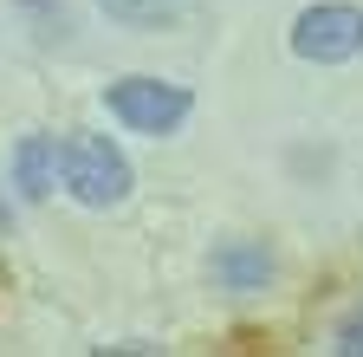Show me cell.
I'll list each match as a JSON object with an SVG mask.
<instances>
[{"instance_id":"1","label":"cell","mask_w":363,"mask_h":357,"mask_svg":"<svg viewBox=\"0 0 363 357\" xmlns=\"http://www.w3.org/2000/svg\"><path fill=\"white\" fill-rule=\"evenodd\" d=\"M59 175L84 208H117L130 195V163L111 137H65L59 143Z\"/></svg>"},{"instance_id":"2","label":"cell","mask_w":363,"mask_h":357,"mask_svg":"<svg viewBox=\"0 0 363 357\" xmlns=\"http://www.w3.org/2000/svg\"><path fill=\"white\" fill-rule=\"evenodd\" d=\"M104 104L136 137H169V130H182V117L195 111L189 84H169V78H117V84H104Z\"/></svg>"},{"instance_id":"3","label":"cell","mask_w":363,"mask_h":357,"mask_svg":"<svg viewBox=\"0 0 363 357\" xmlns=\"http://www.w3.org/2000/svg\"><path fill=\"white\" fill-rule=\"evenodd\" d=\"M292 53L311 65H344L363 53V7L350 0H318L292 20Z\"/></svg>"},{"instance_id":"4","label":"cell","mask_w":363,"mask_h":357,"mask_svg":"<svg viewBox=\"0 0 363 357\" xmlns=\"http://www.w3.org/2000/svg\"><path fill=\"white\" fill-rule=\"evenodd\" d=\"M272 247L266 241H227V247H214V260H208V273H214V286H227V292H259L266 280H272Z\"/></svg>"},{"instance_id":"5","label":"cell","mask_w":363,"mask_h":357,"mask_svg":"<svg viewBox=\"0 0 363 357\" xmlns=\"http://www.w3.org/2000/svg\"><path fill=\"white\" fill-rule=\"evenodd\" d=\"M13 182H20L26 202H45V195L59 189V143L52 137H26L13 150Z\"/></svg>"},{"instance_id":"6","label":"cell","mask_w":363,"mask_h":357,"mask_svg":"<svg viewBox=\"0 0 363 357\" xmlns=\"http://www.w3.org/2000/svg\"><path fill=\"white\" fill-rule=\"evenodd\" d=\"M98 13L117 26H136V33H156V26H175L189 13V0H98Z\"/></svg>"},{"instance_id":"7","label":"cell","mask_w":363,"mask_h":357,"mask_svg":"<svg viewBox=\"0 0 363 357\" xmlns=\"http://www.w3.org/2000/svg\"><path fill=\"white\" fill-rule=\"evenodd\" d=\"M20 7L39 20V33H45V39H59V33H65V7H59V0H20Z\"/></svg>"},{"instance_id":"8","label":"cell","mask_w":363,"mask_h":357,"mask_svg":"<svg viewBox=\"0 0 363 357\" xmlns=\"http://www.w3.org/2000/svg\"><path fill=\"white\" fill-rule=\"evenodd\" d=\"M344 351H363V325H357V331H344Z\"/></svg>"},{"instance_id":"9","label":"cell","mask_w":363,"mask_h":357,"mask_svg":"<svg viewBox=\"0 0 363 357\" xmlns=\"http://www.w3.org/2000/svg\"><path fill=\"white\" fill-rule=\"evenodd\" d=\"M0 234H7V195H0Z\"/></svg>"}]
</instances>
